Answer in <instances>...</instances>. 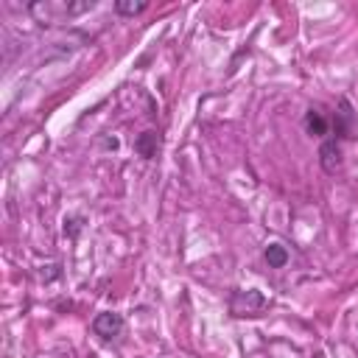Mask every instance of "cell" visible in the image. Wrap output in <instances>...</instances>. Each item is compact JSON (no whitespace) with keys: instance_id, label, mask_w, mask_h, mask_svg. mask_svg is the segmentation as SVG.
Wrapping results in <instances>:
<instances>
[{"instance_id":"cell-1","label":"cell","mask_w":358,"mask_h":358,"mask_svg":"<svg viewBox=\"0 0 358 358\" xmlns=\"http://www.w3.org/2000/svg\"><path fill=\"white\" fill-rule=\"evenodd\" d=\"M95 9V3L92 0H84V3H31L28 6V12L31 14H37L42 23L48 20H54V14L59 17V20H65V17H76V14H84V12H92Z\"/></svg>"},{"instance_id":"cell-2","label":"cell","mask_w":358,"mask_h":358,"mask_svg":"<svg viewBox=\"0 0 358 358\" xmlns=\"http://www.w3.org/2000/svg\"><path fill=\"white\" fill-rule=\"evenodd\" d=\"M92 330H95V336H101V339H112V336H118V333L123 330V317H121V314H112V311H104V314H98V317L92 319Z\"/></svg>"},{"instance_id":"cell-3","label":"cell","mask_w":358,"mask_h":358,"mask_svg":"<svg viewBox=\"0 0 358 358\" xmlns=\"http://www.w3.org/2000/svg\"><path fill=\"white\" fill-rule=\"evenodd\" d=\"M319 157H322V168H325L328 174H336V171L341 168V146L336 143V137H330V140L322 143Z\"/></svg>"},{"instance_id":"cell-4","label":"cell","mask_w":358,"mask_h":358,"mask_svg":"<svg viewBox=\"0 0 358 358\" xmlns=\"http://www.w3.org/2000/svg\"><path fill=\"white\" fill-rule=\"evenodd\" d=\"M135 151H137L143 160H155L157 151H160V137H157V132H143V135L135 140Z\"/></svg>"},{"instance_id":"cell-5","label":"cell","mask_w":358,"mask_h":358,"mask_svg":"<svg viewBox=\"0 0 358 358\" xmlns=\"http://www.w3.org/2000/svg\"><path fill=\"white\" fill-rule=\"evenodd\" d=\"M305 132H308V135H317V137H322V135H328V121H325V115L319 112V110H308V112H305Z\"/></svg>"},{"instance_id":"cell-6","label":"cell","mask_w":358,"mask_h":358,"mask_svg":"<svg viewBox=\"0 0 358 358\" xmlns=\"http://www.w3.org/2000/svg\"><path fill=\"white\" fill-rule=\"evenodd\" d=\"M266 263H269L272 269H283V266L288 263V252H286V246L269 243V246H266Z\"/></svg>"},{"instance_id":"cell-7","label":"cell","mask_w":358,"mask_h":358,"mask_svg":"<svg viewBox=\"0 0 358 358\" xmlns=\"http://www.w3.org/2000/svg\"><path fill=\"white\" fill-rule=\"evenodd\" d=\"M339 132L344 137H352L358 129H355V121H352V112H350V104L341 101V112H339Z\"/></svg>"},{"instance_id":"cell-8","label":"cell","mask_w":358,"mask_h":358,"mask_svg":"<svg viewBox=\"0 0 358 358\" xmlns=\"http://www.w3.org/2000/svg\"><path fill=\"white\" fill-rule=\"evenodd\" d=\"M146 9H148L146 0H137V3H135V0H118V3H115V12L123 14V17H135V14L146 12Z\"/></svg>"}]
</instances>
